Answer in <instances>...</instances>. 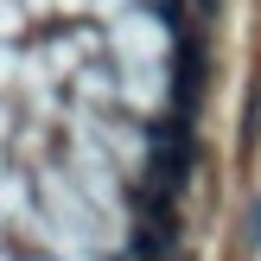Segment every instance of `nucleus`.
<instances>
[{
	"mask_svg": "<svg viewBox=\"0 0 261 261\" xmlns=\"http://www.w3.org/2000/svg\"><path fill=\"white\" fill-rule=\"evenodd\" d=\"M153 178H160V191H178L191 178V140H185V127H153Z\"/></svg>",
	"mask_w": 261,
	"mask_h": 261,
	"instance_id": "nucleus-1",
	"label": "nucleus"
},
{
	"mask_svg": "<svg viewBox=\"0 0 261 261\" xmlns=\"http://www.w3.org/2000/svg\"><path fill=\"white\" fill-rule=\"evenodd\" d=\"M249 242L261 249V198H255V211H249Z\"/></svg>",
	"mask_w": 261,
	"mask_h": 261,
	"instance_id": "nucleus-2",
	"label": "nucleus"
}]
</instances>
